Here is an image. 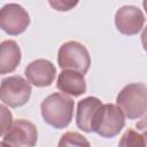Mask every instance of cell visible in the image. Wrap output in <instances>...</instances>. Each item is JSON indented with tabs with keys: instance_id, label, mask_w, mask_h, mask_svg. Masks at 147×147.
Listing matches in <instances>:
<instances>
[{
	"instance_id": "cell-14",
	"label": "cell",
	"mask_w": 147,
	"mask_h": 147,
	"mask_svg": "<svg viewBox=\"0 0 147 147\" xmlns=\"http://www.w3.org/2000/svg\"><path fill=\"white\" fill-rule=\"evenodd\" d=\"M59 146H90V142L85 139V137H83L82 134L77 133V132H67L64 133L60 141H59Z\"/></svg>"
},
{
	"instance_id": "cell-8",
	"label": "cell",
	"mask_w": 147,
	"mask_h": 147,
	"mask_svg": "<svg viewBox=\"0 0 147 147\" xmlns=\"http://www.w3.org/2000/svg\"><path fill=\"white\" fill-rule=\"evenodd\" d=\"M145 24V15L142 10L136 6H123L115 15L116 29L125 34L133 36L139 33Z\"/></svg>"
},
{
	"instance_id": "cell-16",
	"label": "cell",
	"mask_w": 147,
	"mask_h": 147,
	"mask_svg": "<svg viewBox=\"0 0 147 147\" xmlns=\"http://www.w3.org/2000/svg\"><path fill=\"white\" fill-rule=\"evenodd\" d=\"M49 6L57 11H68L74 9L79 0H48Z\"/></svg>"
},
{
	"instance_id": "cell-10",
	"label": "cell",
	"mask_w": 147,
	"mask_h": 147,
	"mask_svg": "<svg viewBox=\"0 0 147 147\" xmlns=\"http://www.w3.org/2000/svg\"><path fill=\"white\" fill-rule=\"evenodd\" d=\"M102 108V102L95 96H87L80 100L77 105L76 124L84 132L91 133L95 119Z\"/></svg>"
},
{
	"instance_id": "cell-13",
	"label": "cell",
	"mask_w": 147,
	"mask_h": 147,
	"mask_svg": "<svg viewBox=\"0 0 147 147\" xmlns=\"http://www.w3.org/2000/svg\"><path fill=\"white\" fill-rule=\"evenodd\" d=\"M119 146H133V147H145V134L136 132L134 130H127L119 140Z\"/></svg>"
},
{
	"instance_id": "cell-11",
	"label": "cell",
	"mask_w": 147,
	"mask_h": 147,
	"mask_svg": "<svg viewBox=\"0 0 147 147\" xmlns=\"http://www.w3.org/2000/svg\"><path fill=\"white\" fill-rule=\"evenodd\" d=\"M56 87L64 94L79 96L86 92V80L84 78V74L71 69H62L57 77Z\"/></svg>"
},
{
	"instance_id": "cell-3",
	"label": "cell",
	"mask_w": 147,
	"mask_h": 147,
	"mask_svg": "<svg viewBox=\"0 0 147 147\" xmlns=\"http://www.w3.org/2000/svg\"><path fill=\"white\" fill-rule=\"evenodd\" d=\"M57 63L61 69H71L86 74L91 65V57L88 51L83 44L70 40L60 47Z\"/></svg>"
},
{
	"instance_id": "cell-9",
	"label": "cell",
	"mask_w": 147,
	"mask_h": 147,
	"mask_svg": "<svg viewBox=\"0 0 147 147\" xmlns=\"http://www.w3.org/2000/svg\"><path fill=\"white\" fill-rule=\"evenodd\" d=\"M56 75L55 65L46 59H38L29 63L25 68V77L28 82L37 87L49 86Z\"/></svg>"
},
{
	"instance_id": "cell-5",
	"label": "cell",
	"mask_w": 147,
	"mask_h": 147,
	"mask_svg": "<svg viewBox=\"0 0 147 147\" xmlns=\"http://www.w3.org/2000/svg\"><path fill=\"white\" fill-rule=\"evenodd\" d=\"M125 126V116L123 111L113 103L102 105L95 119L92 132L102 138H113L117 136Z\"/></svg>"
},
{
	"instance_id": "cell-2",
	"label": "cell",
	"mask_w": 147,
	"mask_h": 147,
	"mask_svg": "<svg viewBox=\"0 0 147 147\" xmlns=\"http://www.w3.org/2000/svg\"><path fill=\"white\" fill-rule=\"evenodd\" d=\"M116 106L129 119L144 117L147 109V88L144 83L124 86L116 98Z\"/></svg>"
},
{
	"instance_id": "cell-12",
	"label": "cell",
	"mask_w": 147,
	"mask_h": 147,
	"mask_svg": "<svg viewBox=\"0 0 147 147\" xmlns=\"http://www.w3.org/2000/svg\"><path fill=\"white\" fill-rule=\"evenodd\" d=\"M21 49L15 40H3L0 42V75L10 74L21 63Z\"/></svg>"
},
{
	"instance_id": "cell-15",
	"label": "cell",
	"mask_w": 147,
	"mask_h": 147,
	"mask_svg": "<svg viewBox=\"0 0 147 147\" xmlns=\"http://www.w3.org/2000/svg\"><path fill=\"white\" fill-rule=\"evenodd\" d=\"M13 125V114L3 105L0 103V137L6 134Z\"/></svg>"
},
{
	"instance_id": "cell-1",
	"label": "cell",
	"mask_w": 147,
	"mask_h": 147,
	"mask_svg": "<svg viewBox=\"0 0 147 147\" xmlns=\"http://www.w3.org/2000/svg\"><path fill=\"white\" fill-rule=\"evenodd\" d=\"M74 108V100L64 93H53L44 99L40 105L44 121L55 129H64L70 124Z\"/></svg>"
},
{
	"instance_id": "cell-4",
	"label": "cell",
	"mask_w": 147,
	"mask_h": 147,
	"mask_svg": "<svg viewBox=\"0 0 147 147\" xmlns=\"http://www.w3.org/2000/svg\"><path fill=\"white\" fill-rule=\"evenodd\" d=\"M31 92V84L22 76H9L2 79L0 84V100L11 108L28 103Z\"/></svg>"
},
{
	"instance_id": "cell-6",
	"label": "cell",
	"mask_w": 147,
	"mask_h": 147,
	"mask_svg": "<svg viewBox=\"0 0 147 147\" xmlns=\"http://www.w3.org/2000/svg\"><path fill=\"white\" fill-rule=\"evenodd\" d=\"M30 24L28 11L18 3H7L0 9V29L10 36L23 33Z\"/></svg>"
},
{
	"instance_id": "cell-7",
	"label": "cell",
	"mask_w": 147,
	"mask_h": 147,
	"mask_svg": "<svg viewBox=\"0 0 147 147\" xmlns=\"http://www.w3.org/2000/svg\"><path fill=\"white\" fill-rule=\"evenodd\" d=\"M38 131L33 123L26 119H16L11 127L3 137L2 145L5 146H24L32 147L37 144Z\"/></svg>"
}]
</instances>
